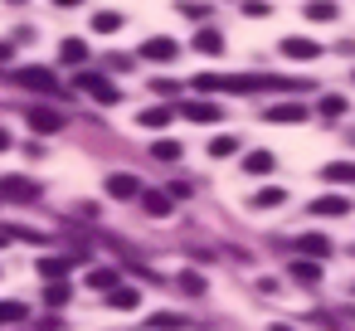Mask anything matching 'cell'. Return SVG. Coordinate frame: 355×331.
Listing matches in <instances>:
<instances>
[{
    "label": "cell",
    "instance_id": "6da1fadb",
    "mask_svg": "<svg viewBox=\"0 0 355 331\" xmlns=\"http://www.w3.org/2000/svg\"><path fill=\"white\" fill-rule=\"evenodd\" d=\"M195 88L200 93H277L287 83L272 78V74H200Z\"/></svg>",
    "mask_w": 355,
    "mask_h": 331
},
{
    "label": "cell",
    "instance_id": "7a4b0ae2",
    "mask_svg": "<svg viewBox=\"0 0 355 331\" xmlns=\"http://www.w3.org/2000/svg\"><path fill=\"white\" fill-rule=\"evenodd\" d=\"M10 83H15V88H30V93H44V98H54V93H59V78H54V69H44V64L10 69Z\"/></svg>",
    "mask_w": 355,
    "mask_h": 331
},
{
    "label": "cell",
    "instance_id": "3957f363",
    "mask_svg": "<svg viewBox=\"0 0 355 331\" xmlns=\"http://www.w3.org/2000/svg\"><path fill=\"white\" fill-rule=\"evenodd\" d=\"M78 88H83L93 103H103V108H112V103H117V88H112V78H103L98 69H83V74H78Z\"/></svg>",
    "mask_w": 355,
    "mask_h": 331
},
{
    "label": "cell",
    "instance_id": "277c9868",
    "mask_svg": "<svg viewBox=\"0 0 355 331\" xmlns=\"http://www.w3.org/2000/svg\"><path fill=\"white\" fill-rule=\"evenodd\" d=\"M0 200H40V180L30 176H0Z\"/></svg>",
    "mask_w": 355,
    "mask_h": 331
},
{
    "label": "cell",
    "instance_id": "5b68a950",
    "mask_svg": "<svg viewBox=\"0 0 355 331\" xmlns=\"http://www.w3.org/2000/svg\"><path fill=\"white\" fill-rule=\"evenodd\" d=\"M103 185H107V195H112V200H141V180H137V176H127V171H112Z\"/></svg>",
    "mask_w": 355,
    "mask_h": 331
},
{
    "label": "cell",
    "instance_id": "8992f818",
    "mask_svg": "<svg viewBox=\"0 0 355 331\" xmlns=\"http://www.w3.org/2000/svg\"><path fill=\"white\" fill-rule=\"evenodd\" d=\"M180 54V44L175 40H166V35H151L146 44H141V59H151V64H171Z\"/></svg>",
    "mask_w": 355,
    "mask_h": 331
},
{
    "label": "cell",
    "instance_id": "52a82bcc",
    "mask_svg": "<svg viewBox=\"0 0 355 331\" xmlns=\"http://www.w3.org/2000/svg\"><path fill=\"white\" fill-rule=\"evenodd\" d=\"M73 263H78V258H64V253H44V258H40L35 268H40V278H44V282H64Z\"/></svg>",
    "mask_w": 355,
    "mask_h": 331
},
{
    "label": "cell",
    "instance_id": "ba28073f",
    "mask_svg": "<svg viewBox=\"0 0 355 331\" xmlns=\"http://www.w3.org/2000/svg\"><path fill=\"white\" fill-rule=\"evenodd\" d=\"M30 127H35L40 137H49V132H59V127H64V112H59V108H44V103H40V108H30Z\"/></svg>",
    "mask_w": 355,
    "mask_h": 331
},
{
    "label": "cell",
    "instance_id": "9c48e42d",
    "mask_svg": "<svg viewBox=\"0 0 355 331\" xmlns=\"http://www.w3.org/2000/svg\"><path fill=\"white\" fill-rule=\"evenodd\" d=\"M311 214L316 219H340V214H350V200L345 195H321V200H311Z\"/></svg>",
    "mask_w": 355,
    "mask_h": 331
},
{
    "label": "cell",
    "instance_id": "30bf717a",
    "mask_svg": "<svg viewBox=\"0 0 355 331\" xmlns=\"http://www.w3.org/2000/svg\"><path fill=\"white\" fill-rule=\"evenodd\" d=\"M263 117H268V122H306V108H302V103H268Z\"/></svg>",
    "mask_w": 355,
    "mask_h": 331
},
{
    "label": "cell",
    "instance_id": "8fae6325",
    "mask_svg": "<svg viewBox=\"0 0 355 331\" xmlns=\"http://www.w3.org/2000/svg\"><path fill=\"white\" fill-rule=\"evenodd\" d=\"M297 253L311 258V263H321V258L331 253V239H326V234H302V239H297Z\"/></svg>",
    "mask_w": 355,
    "mask_h": 331
},
{
    "label": "cell",
    "instance_id": "7c38bea8",
    "mask_svg": "<svg viewBox=\"0 0 355 331\" xmlns=\"http://www.w3.org/2000/svg\"><path fill=\"white\" fill-rule=\"evenodd\" d=\"M282 54H287V59H321V44H316V40L292 35V40H282Z\"/></svg>",
    "mask_w": 355,
    "mask_h": 331
},
{
    "label": "cell",
    "instance_id": "4fadbf2b",
    "mask_svg": "<svg viewBox=\"0 0 355 331\" xmlns=\"http://www.w3.org/2000/svg\"><path fill=\"white\" fill-rule=\"evenodd\" d=\"M59 59L73 64V69H83V64L93 59V54H88V40H64V44H59Z\"/></svg>",
    "mask_w": 355,
    "mask_h": 331
},
{
    "label": "cell",
    "instance_id": "5bb4252c",
    "mask_svg": "<svg viewBox=\"0 0 355 331\" xmlns=\"http://www.w3.org/2000/svg\"><path fill=\"white\" fill-rule=\"evenodd\" d=\"M180 112H185L190 122H219V103H200V98L180 103Z\"/></svg>",
    "mask_w": 355,
    "mask_h": 331
},
{
    "label": "cell",
    "instance_id": "9a60e30c",
    "mask_svg": "<svg viewBox=\"0 0 355 331\" xmlns=\"http://www.w3.org/2000/svg\"><path fill=\"white\" fill-rule=\"evenodd\" d=\"M141 210H146L151 219H166V214H171V195H166V190H141Z\"/></svg>",
    "mask_w": 355,
    "mask_h": 331
},
{
    "label": "cell",
    "instance_id": "2e32d148",
    "mask_svg": "<svg viewBox=\"0 0 355 331\" xmlns=\"http://www.w3.org/2000/svg\"><path fill=\"white\" fill-rule=\"evenodd\" d=\"M107 307H112V312H137V307H141V292H137V287H112V292H107Z\"/></svg>",
    "mask_w": 355,
    "mask_h": 331
},
{
    "label": "cell",
    "instance_id": "e0dca14e",
    "mask_svg": "<svg viewBox=\"0 0 355 331\" xmlns=\"http://www.w3.org/2000/svg\"><path fill=\"white\" fill-rule=\"evenodd\" d=\"M321 180L326 185H355V166L350 161H331V166H321Z\"/></svg>",
    "mask_w": 355,
    "mask_h": 331
},
{
    "label": "cell",
    "instance_id": "ac0fdd59",
    "mask_svg": "<svg viewBox=\"0 0 355 331\" xmlns=\"http://www.w3.org/2000/svg\"><path fill=\"white\" fill-rule=\"evenodd\" d=\"M175 282H180V292H185V297H205V292H209L205 273H195V268H185V273H180Z\"/></svg>",
    "mask_w": 355,
    "mask_h": 331
},
{
    "label": "cell",
    "instance_id": "d6986e66",
    "mask_svg": "<svg viewBox=\"0 0 355 331\" xmlns=\"http://www.w3.org/2000/svg\"><path fill=\"white\" fill-rule=\"evenodd\" d=\"M171 117H175V112H171V108H161V103H156V108H141V117H137V122H141V127H151V132H156V127H171Z\"/></svg>",
    "mask_w": 355,
    "mask_h": 331
},
{
    "label": "cell",
    "instance_id": "ffe728a7",
    "mask_svg": "<svg viewBox=\"0 0 355 331\" xmlns=\"http://www.w3.org/2000/svg\"><path fill=\"white\" fill-rule=\"evenodd\" d=\"M272 171V151H248L243 156V176H268Z\"/></svg>",
    "mask_w": 355,
    "mask_h": 331
},
{
    "label": "cell",
    "instance_id": "44dd1931",
    "mask_svg": "<svg viewBox=\"0 0 355 331\" xmlns=\"http://www.w3.org/2000/svg\"><path fill=\"white\" fill-rule=\"evenodd\" d=\"M282 200H287V190H282V185H263V190L253 195V210H277Z\"/></svg>",
    "mask_w": 355,
    "mask_h": 331
},
{
    "label": "cell",
    "instance_id": "7402d4cb",
    "mask_svg": "<svg viewBox=\"0 0 355 331\" xmlns=\"http://www.w3.org/2000/svg\"><path fill=\"white\" fill-rule=\"evenodd\" d=\"M297 282H321V263H311V258H292V268H287Z\"/></svg>",
    "mask_w": 355,
    "mask_h": 331
},
{
    "label": "cell",
    "instance_id": "603a6c76",
    "mask_svg": "<svg viewBox=\"0 0 355 331\" xmlns=\"http://www.w3.org/2000/svg\"><path fill=\"white\" fill-rule=\"evenodd\" d=\"M195 49H200V54H219V49H224V35H219V30H209V25H205V30H200V35H195Z\"/></svg>",
    "mask_w": 355,
    "mask_h": 331
},
{
    "label": "cell",
    "instance_id": "cb8c5ba5",
    "mask_svg": "<svg viewBox=\"0 0 355 331\" xmlns=\"http://www.w3.org/2000/svg\"><path fill=\"white\" fill-rule=\"evenodd\" d=\"M180 326H185L180 312H156V316L146 321V331H180Z\"/></svg>",
    "mask_w": 355,
    "mask_h": 331
},
{
    "label": "cell",
    "instance_id": "d4e9b609",
    "mask_svg": "<svg viewBox=\"0 0 355 331\" xmlns=\"http://www.w3.org/2000/svg\"><path fill=\"white\" fill-rule=\"evenodd\" d=\"M93 30H98V35H117V30H122V15H117V10H98V15H93Z\"/></svg>",
    "mask_w": 355,
    "mask_h": 331
},
{
    "label": "cell",
    "instance_id": "484cf974",
    "mask_svg": "<svg viewBox=\"0 0 355 331\" xmlns=\"http://www.w3.org/2000/svg\"><path fill=\"white\" fill-rule=\"evenodd\" d=\"M69 297H73L69 282H49V287H44V307H69Z\"/></svg>",
    "mask_w": 355,
    "mask_h": 331
},
{
    "label": "cell",
    "instance_id": "4316f807",
    "mask_svg": "<svg viewBox=\"0 0 355 331\" xmlns=\"http://www.w3.org/2000/svg\"><path fill=\"white\" fill-rule=\"evenodd\" d=\"M336 15H340L336 0H311V6H306V20H316V25H321V20H336Z\"/></svg>",
    "mask_w": 355,
    "mask_h": 331
},
{
    "label": "cell",
    "instance_id": "83f0119b",
    "mask_svg": "<svg viewBox=\"0 0 355 331\" xmlns=\"http://www.w3.org/2000/svg\"><path fill=\"white\" fill-rule=\"evenodd\" d=\"M88 287H103V292H112V287H117V273H112V268H88Z\"/></svg>",
    "mask_w": 355,
    "mask_h": 331
},
{
    "label": "cell",
    "instance_id": "f1b7e54d",
    "mask_svg": "<svg viewBox=\"0 0 355 331\" xmlns=\"http://www.w3.org/2000/svg\"><path fill=\"white\" fill-rule=\"evenodd\" d=\"M234 151H239V137H214V142H209V156H219V161L234 156Z\"/></svg>",
    "mask_w": 355,
    "mask_h": 331
},
{
    "label": "cell",
    "instance_id": "f546056e",
    "mask_svg": "<svg viewBox=\"0 0 355 331\" xmlns=\"http://www.w3.org/2000/svg\"><path fill=\"white\" fill-rule=\"evenodd\" d=\"M321 117H345V98L326 93V98H321Z\"/></svg>",
    "mask_w": 355,
    "mask_h": 331
},
{
    "label": "cell",
    "instance_id": "4dcf8cb0",
    "mask_svg": "<svg viewBox=\"0 0 355 331\" xmlns=\"http://www.w3.org/2000/svg\"><path fill=\"white\" fill-rule=\"evenodd\" d=\"M151 156H156V161H180V142H156Z\"/></svg>",
    "mask_w": 355,
    "mask_h": 331
},
{
    "label": "cell",
    "instance_id": "1f68e13d",
    "mask_svg": "<svg viewBox=\"0 0 355 331\" xmlns=\"http://www.w3.org/2000/svg\"><path fill=\"white\" fill-rule=\"evenodd\" d=\"M6 321H25V302H0V326Z\"/></svg>",
    "mask_w": 355,
    "mask_h": 331
},
{
    "label": "cell",
    "instance_id": "d6a6232c",
    "mask_svg": "<svg viewBox=\"0 0 355 331\" xmlns=\"http://www.w3.org/2000/svg\"><path fill=\"white\" fill-rule=\"evenodd\" d=\"M107 69L122 74V69H132V59H127V54H107Z\"/></svg>",
    "mask_w": 355,
    "mask_h": 331
},
{
    "label": "cell",
    "instance_id": "836d02e7",
    "mask_svg": "<svg viewBox=\"0 0 355 331\" xmlns=\"http://www.w3.org/2000/svg\"><path fill=\"white\" fill-rule=\"evenodd\" d=\"M10 59H15V49H10V44H0V64H10Z\"/></svg>",
    "mask_w": 355,
    "mask_h": 331
},
{
    "label": "cell",
    "instance_id": "e575fe53",
    "mask_svg": "<svg viewBox=\"0 0 355 331\" xmlns=\"http://www.w3.org/2000/svg\"><path fill=\"white\" fill-rule=\"evenodd\" d=\"M0 151H10V132L6 127H0Z\"/></svg>",
    "mask_w": 355,
    "mask_h": 331
},
{
    "label": "cell",
    "instance_id": "d590c367",
    "mask_svg": "<svg viewBox=\"0 0 355 331\" xmlns=\"http://www.w3.org/2000/svg\"><path fill=\"white\" fill-rule=\"evenodd\" d=\"M54 6H78V0H54Z\"/></svg>",
    "mask_w": 355,
    "mask_h": 331
},
{
    "label": "cell",
    "instance_id": "8d00e7d4",
    "mask_svg": "<svg viewBox=\"0 0 355 331\" xmlns=\"http://www.w3.org/2000/svg\"><path fill=\"white\" fill-rule=\"evenodd\" d=\"M272 331H292V326H272Z\"/></svg>",
    "mask_w": 355,
    "mask_h": 331
},
{
    "label": "cell",
    "instance_id": "74e56055",
    "mask_svg": "<svg viewBox=\"0 0 355 331\" xmlns=\"http://www.w3.org/2000/svg\"><path fill=\"white\" fill-rule=\"evenodd\" d=\"M10 6H25V0H10Z\"/></svg>",
    "mask_w": 355,
    "mask_h": 331
},
{
    "label": "cell",
    "instance_id": "f35d334b",
    "mask_svg": "<svg viewBox=\"0 0 355 331\" xmlns=\"http://www.w3.org/2000/svg\"><path fill=\"white\" fill-rule=\"evenodd\" d=\"M0 244H6V234H0Z\"/></svg>",
    "mask_w": 355,
    "mask_h": 331
}]
</instances>
